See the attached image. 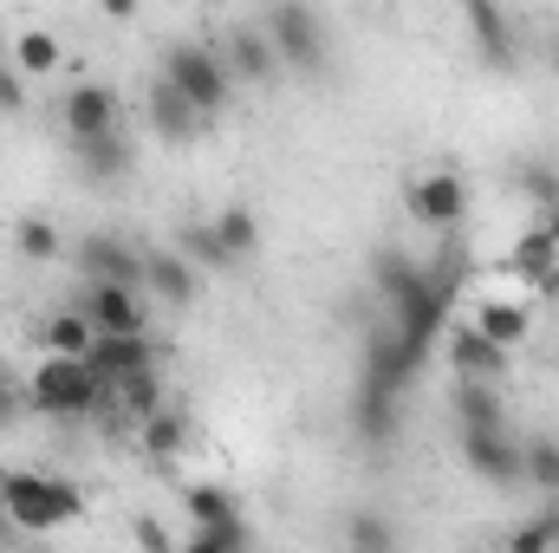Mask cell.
I'll return each mask as SVG.
<instances>
[{
  "instance_id": "cell-1",
  "label": "cell",
  "mask_w": 559,
  "mask_h": 553,
  "mask_svg": "<svg viewBox=\"0 0 559 553\" xmlns=\"http://www.w3.org/2000/svg\"><path fill=\"white\" fill-rule=\"evenodd\" d=\"M26 404L39 416H59V423H72V416H92L111 404V385L85 365V358H66V352H46V365L26 378Z\"/></svg>"
},
{
  "instance_id": "cell-2",
  "label": "cell",
  "mask_w": 559,
  "mask_h": 553,
  "mask_svg": "<svg viewBox=\"0 0 559 553\" xmlns=\"http://www.w3.org/2000/svg\"><path fill=\"white\" fill-rule=\"evenodd\" d=\"M0 508L13 515L20 534H52L79 515V489L59 482V475H39V469H7L0 475Z\"/></svg>"
},
{
  "instance_id": "cell-3",
  "label": "cell",
  "mask_w": 559,
  "mask_h": 553,
  "mask_svg": "<svg viewBox=\"0 0 559 553\" xmlns=\"http://www.w3.org/2000/svg\"><path fill=\"white\" fill-rule=\"evenodd\" d=\"M163 79L202 111V118H215V111H228V92H235V72L222 66V52H209V46H169L163 52Z\"/></svg>"
},
{
  "instance_id": "cell-4",
  "label": "cell",
  "mask_w": 559,
  "mask_h": 553,
  "mask_svg": "<svg viewBox=\"0 0 559 553\" xmlns=\"http://www.w3.org/2000/svg\"><path fill=\"white\" fill-rule=\"evenodd\" d=\"M267 39H274L280 66L325 72V20L312 13V0H274L267 7Z\"/></svg>"
},
{
  "instance_id": "cell-5",
  "label": "cell",
  "mask_w": 559,
  "mask_h": 553,
  "mask_svg": "<svg viewBox=\"0 0 559 553\" xmlns=\"http://www.w3.org/2000/svg\"><path fill=\"white\" fill-rule=\"evenodd\" d=\"M462 462H468L481 482H495V489H514V482H521V443L508 436L501 416H495V423H462Z\"/></svg>"
},
{
  "instance_id": "cell-6",
  "label": "cell",
  "mask_w": 559,
  "mask_h": 553,
  "mask_svg": "<svg viewBox=\"0 0 559 553\" xmlns=\"http://www.w3.org/2000/svg\"><path fill=\"white\" fill-rule=\"evenodd\" d=\"M462 209H468V189H462L455 169H423L417 183H411V215H417L423 228L449 235L462 222Z\"/></svg>"
},
{
  "instance_id": "cell-7",
  "label": "cell",
  "mask_w": 559,
  "mask_h": 553,
  "mask_svg": "<svg viewBox=\"0 0 559 553\" xmlns=\"http://www.w3.org/2000/svg\"><path fill=\"white\" fill-rule=\"evenodd\" d=\"M85 365H92L105 385H124L131 372L156 365V345H150V332H98L92 352H85Z\"/></svg>"
},
{
  "instance_id": "cell-8",
  "label": "cell",
  "mask_w": 559,
  "mask_h": 553,
  "mask_svg": "<svg viewBox=\"0 0 559 553\" xmlns=\"http://www.w3.org/2000/svg\"><path fill=\"white\" fill-rule=\"evenodd\" d=\"M462 13H468V33H475V52L495 66V72H514V59H521V46H514V26H508V13H501V0H462Z\"/></svg>"
},
{
  "instance_id": "cell-9",
  "label": "cell",
  "mask_w": 559,
  "mask_h": 553,
  "mask_svg": "<svg viewBox=\"0 0 559 553\" xmlns=\"http://www.w3.org/2000/svg\"><path fill=\"white\" fill-rule=\"evenodd\" d=\"M85 313H92V326H98V332H143V286H124V280H92Z\"/></svg>"
},
{
  "instance_id": "cell-10",
  "label": "cell",
  "mask_w": 559,
  "mask_h": 553,
  "mask_svg": "<svg viewBox=\"0 0 559 553\" xmlns=\"http://www.w3.org/2000/svg\"><path fill=\"white\" fill-rule=\"evenodd\" d=\"M79 268H85L92 280L143 286V248H131L124 235H85V242H79Z\"/></svg>"
},
{
  "instance_id": "cell-11",
  "label": "cell",
  "mask_w": 559,
  "mask_h": 553,
  "mask_svg": "<svg viewBox=\"0 0 559 553\" xmlns=\"http://www.w3.org/2000/svg\"><path fill=\"white\" fill-rule=\"evenodd\" d=\"M449 365H455V378H488V385H501L508 345H495L481 326H462V332H449Z\"/></svg>"
},
{
  "instance_id": "cell-12",
  "label": "cell",
  "mask_w": 559,
  "mask_h": 553,
  "mask_svg": "<svg viewBox=\"0 0 559 553\" xmlns=\"http://www.w3.org/2000/svg\"><path fill=\"white\" fill-rule=\"evenodd\" d=\"M222 66H228L241 85H267V79H274V66H280V52H274V39H267L261 26H235V33H228V52H222Z\"/></svg>"
},
{
  "instance_id": "cell-13",
  "label": "cell",
  "mask_w": 559,
  "mask_h": 553,
  "mask_svg": "<svg viewBox=\"0 0 559 553\" xmlns=\"http://www.w3.org/2000/svg\"><path fill=\"white\" fill-rule=\"evenodd\" d=\"M72 163H79L85 183H118V176H131L138 156L118 131H98V138H72Z\"/></svg>"
},
{
  "instance_id": "cell-14",
  "label": "cell",
  "mask_w": 559,
  "mask_h": 553,
  "mask_svg": "<svg viewBox=\"0 0 559 553\" xmlns=\"http://www.w3.org/2000/svg\"><path fill=\"white\" fill-rule=\"evenodd\" d=\"M66 131H72V138L118 131V92H111V85H72V92H66Z\"/></svg>"
},
{
  "instance_id": "cell-15",
  "label": "cell",
  "mask_w": 559,
  "mask_h": 553,
  "mask_svg": "<svg viewBox=\"0 0 559 553\" xmlns=\"http://www.w3.org/2000/svg\"><path fill=\"white\" fill-rule=\"evenodd\" d=\"M202 125H209V118H202V111H195V105H189V98L156 72V85H150V131H156V138H169V143H182V138H195Z\"/></svg>"
},
{
  "instance_id": "cell-16",
  "label": "cell",
  "mask_w": 559,
  "mask_h": 553,
  "mask_svg": "<svg viewBox=\"0 0 559 553\" xmlns=\"http://www.w3.org/2000/svg\"><path fill=\"white\" fill-rule=\"evenodd\" d=\"M143 293H156V299H169V306H189V299H195V261H189L182 248L143 255Z\"/></svg>"
},
{
  "instance_id": "cell-17",
  "label": "cell",
  "mask_w": 559,
  "mask_h": 553,
  "mask_svg": "<svg viewBox=\"0 0 559 553\" xmlns=\"http://www.w3.org/2000/svg\"><path fill=\"white\" fill-rule=\"evenodd\" d=\"M514 268L527 280H540L547 268H559V209H540V222L514 242Z\"/></svg>"
},
{
  "instance_id": "cell-18",
  "label": "cell",
  "mask_w": 559,
  "mask_h": 553,
  "mask_svg": "<svg viewBox=\"0 0 559 553\" xmlns=\"http://www.w3.org/2000/svg\"><path fill=\"white\" fill-rule=\"evenodd\" d=\"M138 443L150 462H176L182 456V443H189V416L176 411V404H163V411H150L138 423Z\"/></svg>"
},
{
  "instance_id": "cell-19",
  "label": "cell",
  "mask_w": 559,
  "mask_h": 553,
  "mask_svg": "<svg viewBox=\"0 0 559 553\" xmlns=\"http://www.w3.org/2000/svg\"><path fill=\"white\" fill-rule=\"evenodd\" d=\"M423 274H429V268H417V261H411V255H397V248L371 255V286H378V299H384V306L411 299V293L423 286Z\"/></svg>"
},
{
  "instance_id": "cell-20",
  "label": "cell",
  "mask_w": 559,
  "mask_h": 553,
  "mask_svg": "<svg viewBox=\"0 0 559 553\" xmlns=\"http://www.w3.org/2000/svg\"><path fill=\"white\" fill-rule=\"evenodd\" d=\"M111 404L124 411V423H143L150 411H163V404H169V391H163L156 365H143V372H131L124 385H111Z\"/></svg>"
},
{
  "instance_id": "cell-21",
  "label": "cell",
  "mask_w": 559,
  "mask_h": 553,
  "mask_svg": "<svg viewBox=\"0 0 559 553\" xmlns=\"http://www.w3.org/2000/svg\"><path fill=\"white\" fill-rule=\"evenodd\" d=\"M92 339H98V326H92V313H85V306H66V313H52V319H46V352L85 358V352H92Z\"/></svg>"
},
{
  "instance_id": "cell-22",
  "label": "cell",
  "mask_w": 559,
  "mask_h": 553,
  "mask_svg": "<svg viewBox=\"0 0 559 553\" xmlns=\"http://www.w3.org/2000/svg\"><path fill=\"white\" fill-rule=\"evenodd\" d=\"M209 228H215V248H222V261H228V268H235V261H248V255H254V242H261V228H254V215H248V209H222Z\"/></svg>"
},
{
  "instance_id": "cell-23",
  "label": "cell",
  "mask_w": 559,
  "mask_h": 553,
  "mask_svg": "<svg viewBox=\"0 0 559 553\" xmlns=\"http://www.w3.org/2000/svg\"><path fill=\"white\" fill-rule=\"evenodd\" d=\"M475 326H481L495 345H508V352H514V345L527 339V326H534V319H527V306H514V299H481Z\"/></svg>"
},
{
  "instance_id": "cell-24",
  "label": "cell",
  "mask_w": 559,
  "mask_h": 553,
  "mask_svg": "<svg viewBox=\"0 0 559 553\" xmlns=\"http://www.w3.org/2000/svg\"><path fill=\"white\" fill-rule=\"evenodd\" d=\"M521 482H534L540 495H559V436H527L521 443Z\"/></svg>"
},
{
  "instance_id": "cell-25",
  "label": "cell",
  "mask_w": 559,
  "mask_h": 553,
  "mask_svg": "<svg viewBox=\"0 0 559 553\" xmlns=\"http://www.w3.org/2000/svg\"><path fill=\"white\" fill-rule=\"evenodd\" d=\"M189 548H195V553H228V548H254V534H248V521H241V515H222V521H195Z\"/></svg>"
},
{
  "instance_id": "cell-26",
  "label": "cell",
  "mask_w": 559,
  "mask_h": 553,
  "mask_svg": "<svg viewBox=\"0 0 559 553\" xmlns=\"http://www.w3.org/2000/svg\"><path fill=\"white\" fill-rule=\"evenodd\" d=\"M13 66H20L26 79L59 72V39H52V33H39V26H33V33H20V39H13Z\"/></svg>"
},
{
  "instance_id": "cell-27",
  "label": "cell",
  "mask_w": 559,
  "mask_h": 553,
  "mask_svg": "<svg viewBox=\"0 0 559 553\" xmlns=\"http://www.w3.org/2000/svg\"><path fill=\"white\" fill-rule=\"evenodd\" d=\"M13 248H20L26 261H59V228H52L46 215H20V222H13Z\"/></svg>"
},
{
  "instance_id": "cell-28",
  "label": "cell",
  "mask_w": 559,
  "mask_h": 553,
  "mask_svg": "<svg viewBox=\"0 0 559 553\" xmlns=\"http://www.w3.org/2000/svg\"><path fill=\"white\" fill-rule=\"evenodd\" d=\"M455 416H462V423H495V416H501L495 385H488V378H462V385H455Z\"/></svg>"
},
{
  "instance_id": "cell-29",
  "label": "cell",
  "mask_w": 559,
  "mask_h": 553,
  "mask_svg": "<svg viewBox=\"0 0 559 553\" xmlns=\"http://www.w3.org/2000/svg\"><path fill=\"white\" fill-rule=\"evenodd\" d=\"M176 248H182L195 268H228V261H222V248H215V228H209V222H189V228H176Z\"/></svg>"
},
{
  "instance_id": "cell-30",
  "label": "cell",
  "mask_w": 559,
  "mask_h": 553,
  "mask_svg": "<svg viewBox=\"0 0 559 553\" xmlns=\"http://www.w3.org/2000/svg\"><path fill=\"white\" fill-rule=\"evenodd\" d=\"M20 411H33V404H26V378H20V372L0 358V436L20 423Z\"/></svg>"
},
{
  "instance_id": "cell-31",
  "label": "cell",
  "mask_w": 559,
  "mask_h": 553,
  "mask_svg": "<svg viewBox=\"0 0 559 553\" xmlns=\"http://www.w3.org/2000/svg\"><path fill=\"white\" fill-rule=\"evenodd\" d=\"M345 548H397V528H391L384 515H358V521L345 528Z\"/></svg>"
},
{
  "instance_id": "cell-32",
  "label": "cell",
  "mask_w": 559,
  "mask_h": 553,
  "mask_svg": "<svg viewBox=\"0 0 559 553\" xmlns=\"http://www.w3.org/2000/svg\"><path fill=\"white\" fill-rule=\"evenodd\" d=\"M182 508H189L195 521H222V515H235V495H228V489H189Z\"/></svg>"
},
{
  "instance_id": "cell-33",
  "label": "cell",
  "mask_w": 559,
  "mask_h": 553,
  "mask_svg": "<svg viewBox=\"0 0 559 553\" xmlns=\"http://www.w3.org/2000/svg\"><path fill=\"white\" fill-rule=\"evenodd\" d=\"M521 189H527L540 209H559V169L554 163H527V169H521Z\"/></svg>"
},
{
  "instance_id": "cell-34",
  "label": "cell",
  "mask_w": 559,
  "mask_h": 553,
  "mask_svg": "<svg viewBox=\"0 0 559 553\" xmlns=\"http://www.w3.org/2000/svg\"><path fill=\"white\" fill-rule=\"evenodd\" d=\"M508 548H514V553H547V548H559V541H554V515H547V521L514 528V534H508Z\"/></svg>"
},
{
  "instance_id": "cell-35",
  "label": "cell",
  "mask_w": 559,
  "mask_h": 553,
  "mask_svg": "<svg viewBox=\"0 0 559 553\" xmlns=\"http://www.w3.org/2000/svg\"><path fill=\"white\" fill-rule=\"evenodd\" d=\"M20 79H26L20 66H0V118H20L26 111V85Z\"/></svg>"
},
{
  "instance_id": "cell-36",
  "label": "cell",
  "mask_w": 559,
  "mask_h": 553,
  "mask_svg": "<svg viewBox=\"0 0 559 553\" xmlns=\"http://www.w3.org/2000/svg\"><path fill=\"white\" fill-rule=\"evenodd\" d=\"M124 541H131V548H150V553H169V548H176L156 521H131V528H124Z\"/></svg>"
},
{
  "instance_id": "cell-37",
  "label": "cell",
  "mask_w": 559,
  "mask_h": 553,
  "mask_svg": "<svg viewBox=\"0 0 559 553\" xmlns=\"http://www.w3.org/2000/svg\"><path fill=\"white\" fill-rule=\"evenodd\" d=\"M98 7H105V20H131L138 13V0H98Z\"/></svg>"
},
{
  "instance_id": "cell-38",
  "label": "cell",
  "mask_w": 559,
  "mask_h": 553,
  "mask_svg": "<svg viewBox=\"0 0 559 553\" xmlns=\"http://www.w3.org/2000/svg\"><path fill=\"white\" fill-rule=\"evenodd\" d=\"M13 534H20V528H13V515L0 508V541H13Z\"/></svg>"
},
{
  "instance_id": "cell-39",
  "label": "cell",
  "mask_w": 559,
  "mask_h": 553,
  "mask_svg": "<svg viewBox=\"0 0 559 553\" xmlns=\"http://www.w3.org/2000/svg\"><path fill=\"white\" fill-rule=\"evenodd\" d=\"M554 72H559V39H554Z\"/></svg>"
},
{
  "instance_id": "cell-40",
  "label": "cell",
  "mask_w": 559,
  "mask_h": 553,
  "mask_svg": "<svg viewBox=\"0 0 559 553\" xmlns=\"http://www.w3.org/2000/svg\"><path fill=\"white\" fill-rule=\"evenodd\" d=\"M554 541H559V515H554Z\"/></svg>"
}]
</instances>
